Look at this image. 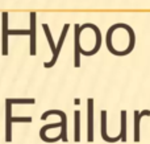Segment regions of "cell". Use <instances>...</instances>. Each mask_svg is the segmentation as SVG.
Listing matches in <instances>:
<instances>
[{
  "label": "cell",
  "mask_w": 150,
  "mask_h": 144,
  "mask_svg": "<svg viewBox=\"0 0 150 144\" xmlns=\"http://www.w3.org/2000/svg\"><path fill=\"white\" fill-rule=\"evenodd\" d=\"M146 115H150V110H142V111H138L136 110L133 116H134V142L138 143L140 142V123H141V118L142 116H146Z\"/></svg>",
  "instance_id": "30bf717a"
},
{
  "label": "cell",
  "mask_w": 150,
  "mask_h": 144,
  "mask_svg": "<svg viewBox=\"0 0 150 144\" xmlns=\"http://www.w3.org/2000/svg\"><path fill=\"white\" fill-rule=\"evenodd\" d=\"M101 115V136H103V140L107 143H116L119 142V140H121V138H120V135H117V136L115 138H109L108 135H107V111L105 110H101L100 113Z\"/></svg>",
  "instance_id": "9c48e42d"
},
{
  "label": "cell",
  "mask_w": 150,
  "mask_h": 144,
  "mask_svg": "<svg viewBox=\"0 0 150 144\" xmlns=\"http://www.w3.org/2000/svg\"><path fill=\"white\" fill-rule=\"evenodd\" d=\"M8 12L1 13V20H3V45H1V53L3 56H8V37H9V29H8Z\"/></svg>",
  "instance_id": "ba28073f"
},
{
  "label": "cell",
  "mask_w": 150,
  "mask_h": 144,
  "mask_svg": "<svg viewBox=\"0 0 150 144\" xmlns=\"http://www.w3.org/2000/svg\"><path fill=\"white\" fill-rule=\"evenodd\" d=\"M50 115H58L61 118V122L59 123H52V124L44 126L41 130H40V134H44V132L49 131V130H53V128H61V134H59L61 140L65 143L69 142L67 140V116H66L65 111L57 110V108H54V110H47L41 115V120H46Z\"/></svg>",
  "instance_id": "7a4b0ae2"
},
{
  "label": "cell",
  "mask_w": 150,
  "mask_h": 144,
  "mask_svg": "<svg viewBox=\"0 0 150 144\" xmlns=\"http://www.w3.org/2000/svg\"><path fill=\"white\" fill-rule=\"evenodd\" d=\"M87 142H93V98L87 99Z\"/></svg>",
  "instance_id": "5b68a950"
},
{
  "label": "cell",
  "mask_w": 150,
  "mask_h": 144,
  "mask_svg": "<svg viewBox=\"0 0 150 144\" xmlns=\"http://www.w3.org/2000/svg\"><path fill=\"white\" fill-rule=\"evenodd\" d=\"M119 23L112 25L107 31V48L115 56H127L134 49L136 45V34L134 31L128 24L121 23V33H119Z\"/></svg>",
  "instance_id": "6da1fadb"
},
{
  "label": "cell",
  "mask_w": 150,
  "mask_h": 144,
  "mask_svg": "<svg viewBox=\"0 0 150 144\" xmlns=\"http://www.w3.org/2000/svg\"><path fill=\"white\" fill-rule=\"evenodd\" d=\"M9 36H30V31L29 29H9Z\"/></svg>",
  "instance_id": "5bb4252c"
},
{
  "label": "cell",
  "mask_w": 150,
  "mask_h": 144,
  "mask_svg": "<svg viewBox=\"0 0 150 144\" xmlns=\"http://www.w3.org/2000/svg\"><path fill=\"white\" fill-rule=\"evenodd\" d=\"M30 19V26H29V31H30V42H29V53L30 56H36V12H30L29 15Z\"/></svg>",
  "instance_id": "52a82bcc"
},
{
  "label": "cell",
  "mask_w": 150,
  "mask_h": 144,
  "mask_svg": "<svg viewBox=\"0 0 150 144\" xmlns=\"http://www.w3.org/2000/svg\"><path fill=\"white\" fill-rule=\"evenodd\" d=\"M121 115V132H120V138H121V142H127V111L121 110L120 113Z\"/></svg>",
  "instance_id": "4fadbf2b"
},
{
  "label": "cell",
  "mask_w": 150,
  "mask_h": 144,
  "mask_svg": "<svg viewBox=\"0 0 150 144\" xmlns=\"http://www.w3.org/2000/svg\"><path fill=\"white\" fill-rule=\"evenodd\" d=\"M11 98H5V142H12V124L13 123H32L30 116H12Z\"/></svg>",
  "instance_id": "3957f363"
},
{
  "label": "cell",
  "mask_w": 150,
  "mask_h": 144,
  "mask_svg": "<svg viewBox=\"0 0 150 144\" xmlns=\"http://www.w3.org/2000/svg\"><path fill=\"white\" fill-rule=\"evenodd\" d=\"M69 29H70V24H65V25H63V29H62V33H61V36H59V40H58L57 49H55V54L53 56V58L49 61V62L44 63V66L46 69H50V68H53V66L55 65V62H57V60H58V56H59V52H61V49H62V46H63V42H65V40H66V34H67Z\"/></svg>",
  "instance_id": "277c9868"
},
{
  "label": "cell",
  "mask_w": 150,
  "mask_h": 144,
  "mask_svg": "<svg viewBox=\"0 0 150 144\" xmlns=\"http://www.w3.org/2000/svg\"><path fill=\"white\" fill-rule=\"evenodd\" d=\"M80 111L76 110L74 113V118H75V123H74V127H75V132H74V142L79 143L80 142Z\"/></svg>",
  "instance_id": "8fae6325"
},
{
  "label": "cell",
  "mask_w": 150,
  "mask_h": 144,
  "mask_svg": "<svg viewBox=\"0 0 150 144\" xmlns=\"http://www.w3.org/2000/svg\"><path fill=\"white\" fill-rule=\"evenodd\" d=\"M42 28H44V32H45V36L47 38V42H49V46H50V50H52L53 56L55 54V49H57V45L54 44V40H53V36H52V32H50V28L47 24H42Z\"/></svg>",
  "instance_id": "7c38bea8"
},
{
  "label": "cell",
  "mask_w": 150,
  "mask_h": 144,
  "mask_svg": "<svg viewBox=\"0 0 150 144\" xmlns=\"http://www.w3.org/2000/svg\"><path fill=\"white\" fill-rule=\"evenodd\" d=\"M74 31H75V38H74V44H75V52H74V65L75 68H80V54H82V45H80V25L75 24L74 25Z\"/></svg>",
  "instance_id": "8992f818"
}]
</instances>
